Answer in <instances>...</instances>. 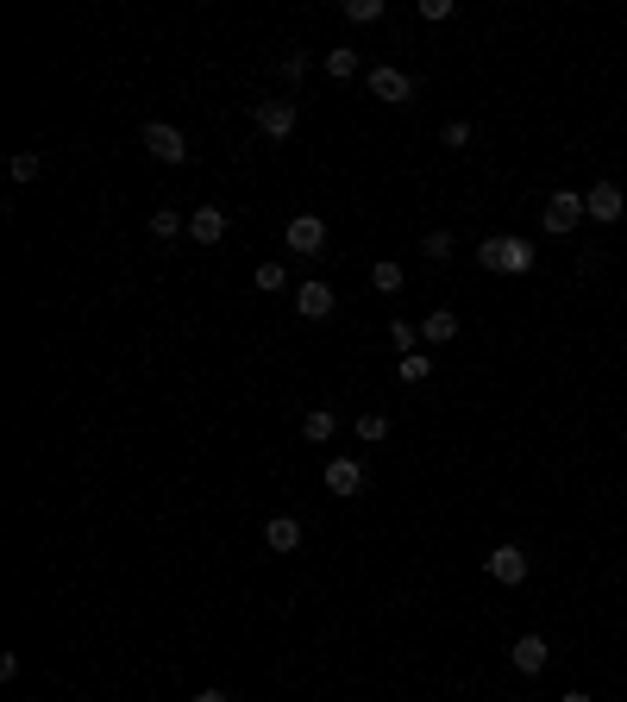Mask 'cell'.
Instances as JSON below:
<instances>
[{"label": "cell", "instance_id": "obj_1", "mask_svg": "<svg viewBox=\"0 0 627 702\" xmlns=\"http://www.w3.org/2000/svg\"><path fill=\"white\" fill-rule=\"evenodd\" d=\"M477 264H483V270H502V276H527V270H533V245L515 239V232H496V239L477 245Z\"/></svg>", "mask_w": 627, "mask_h": 702}, {"label": "cell", "instance_id": "obj_2", "mask_svg": "<svg viewBox=\"0 0 627 702\" xmlns=\"http://www.w3.org/2000/svg\"><path fill=\"white\" fill-rule=\"evenodd\" d=\"M577 220H584V195H577V189H552L546 207H540V226L552 232V239H565V232H577Z\"/></svg>", "mask_w": 627, "mask_h": 702}, {"label": "cell", "instance_id": "obj_3", "mask_svg": "<svg viewBox=\"0 0 627 702\" xmlns=\"http://www.w3.org/2000/svg\"><path fill=\"white\" fill-rule=\"evenodd\" d=\"M364 88L377 101H389V107H408L414 101V82H408V69H396V63H377V69H364Z\"/></svg>", "mask_w": 627, "mask_h": 702}, {"label": "cell", "instance_id": "obj_4", "mask_svg": "<svg viewBox=\"0 0 627 702\" xmlns=\"http://www.w3.org/2000/svg\"><path fill=\"white\" fill-rule=\"evenodd\" d=\"M138 138H145V151H151L157 163H189V138H182L170 120H151V126L138 132Z\"/></svg>", "mask_w": 627, "mask_h": 702}, {"label": "cell", "instance_id": "obj_5", "mask_svg": "<svg viewBox=\"0 0 627 702\" xmlns=\"http://www.w3.org/2000/svg\"><path fill=\"white\" fill-rule=\"evenodd\" d=\"M283 239H289L295 257H320V251H327V220H320V214H295Z\"/></svg>", "mask_w": 627, "mask_h": 702}, {"label": "cell", "instance_id": "obj_6", "mask_svg": "<svg viewBox=\"0 0 627 702\" xmlns=\"http://www.w3.org/2000/svg\"><path fill=\"white\" fill-rule=\"evenodd\" d=\"M483 571H490V583L515 590V583H527V552L521 546H496L490 558H483Z\"/></svg>", "mask_w": 627, "mask_h": 702}, {"label": "cell", "instance_id": "obj_7", "mask_svg": "<svg viewBox=\"0 0 627 702\" xmlns=\"http://www.w3.org/2000/svg\"><path fill=\"white\" fill-rule=\"evenodd\" d=\"M508 665H515L521 677H540V671L552 665V646H546L540 634H521L515 646H508Z\"/></svg>", "mask_w": 627, "mask_h": 702}, {"label": "cell", "instance_id": "obj_8", "mask_svg": "<svg viewBox=\"0 0 627 702\" xmlns=\"http://www.w3.org/2000/svg\"><path fill=\"white\" fill-rule=\"evenodd\" d=\"M333 308H339V295H333L327 283H301V289H295V314H301V320H327Z\"/></svg>", "mask_w": 627, "mask_h": 702}, {"label": "cell", "instance_id": "obj_9", "mask_svg": "<svg viewBox=\"0 0 627 702\" xmlns=\"http://www.w3.org/2000/svg\"><path fill=\"white\" fill-rule=\"evenodd\" d=\"M189 239L214 251L226 239V207H195V214H189Z\"/></svg>", "mask_w": 627, "mask_h": 702}, {"label": "cell", "instance_id": "obj_10", "mask_svg": "<svg viewBox=\"0 0 627 702\" xmlns=\"http://www.w3.org/2000/svg\"><path fill=\"white\" fill-rule=\"evenodd\" d=\"M327 489H333L339 502H352L358 489H364V464H358V458H333V464H327Z\"/></svg>", "mask_w": 627, "mask_h": 702}, {"label": "cell", "instance_id": "obj_11", "mask_svg": "<svg viewBox=\"0 0 627 702\" xmlns=\"http://www.w3.org/2000/svg\"><path fill=\"white\" fill-rule=\"evenodd\" d=\"M258 132L283 145V138L295 132V101H264V107H258Z\"/></svg>", "mask_w": 627, "mask_h": 702}, {"label": "cell", "instance_id": "obj_12", "mask_svg": "<svg viewBox=\"0 0 627 702\" xmlns=\"http://www.w3.org/2000/svg\"><path fill=\"white\" fill-rule=\"evenodd\" d=\"M621 207H627V195L615 189V182H596V189L584 195V214L590 220H621Z\"/></svg>", "mask_w": 627, "mask_h": 702}, {"label": "cell", "instance_id": "obj_13", "mask_svg": "<svg viewBox=\"0 0 627 702\" xmlns=\"http://www.w3.org/2000/svg\"><path fill=\"white\" fill-rule=\"evenodd\" d=\"M264 546L270 552H301V521L295 514H276V521L264 527Z\"/></svg>", "mask_w": 627, "mask_h": 702}, {"label": "cell", "instance_id": "obj_14", "mask_svg": "<svg viewBox=\"0 0 627 702\" xmlns=\"http://www.w3.org/2000/svg\"><path fill=\"white\" fill-rule=\"evenodd\" d=\"M421 339H427L433 351H439V345H452V339H458V314H452V308H433V314L421 320Z\"/></svg>", "mask_w": 627, "mask_h": 702}, {"label": "cell", "instance_id": "obj_15", "mask_svg": "<svg viewBox=\"0 0 627 702\" xmlns=\"http://www.w3.org/2000/svg\"><path fill=\"white\" fill-rule=\"evenodd\" d=\"M333 433H339V414H333V408H314V414H301V439H308V446H327Z\"/></svg>", "mask_w": 627, "mask_h": 702}, {"label": "cell", "instance_id": "obj_16", "mask_svg": "<svg viewBox=\"0 0 627 702\" xmlns=\"http://www.w3.org/2000/svg\"><path fill=\"white\" fill-rule=\"evenodd\" d=\"M402 283H408L402 264H389V257H383V264H370V289H377V295H402Z\"/></svg>", "mask_w": 627, "mask_h": 702}, {"label": "cell", "instance_id": "obj_17", "mask_svg": "<svg viewBox=\"0 0 627 702\" xmlns=\"http://www.w3.org/2000/svg\"><path fill=\"white\" fill-rule=\"evenodd\" d=\"M151 239H157V245L182 239V214H176V207H157V214H151Z\"/></svg>", "mask_w": 627, "mask_h": 702}, {"label": "cell", "instance_id": "obj_18", "mask_svg": "<svg viewBox=\"0 0 627 702\" xmlns=\"http://www.w3.org/2000/svg\"><path fill=\"white\" fill-rule=\"evenodd\" d=\"M358 439H364V446H383V439H389V414H383V408L358 414Z\"/></svg>", "mask_w": 627, "mask_h": 702}, {"label": "cell", "instance_id": "obj_19", "mask_svg": "<svg viewBox=\"0 0 627 702\" xmlns=\"http://www.w3.org/2000/svg\"><path fill=\"white\" fill-rule=\"evenodd\" d=\"M345 19H352V26H377V19H383V0H345Z\"/></svg>", "mask_w": 627, "mask_h": 702}, {"label": "cell", "instance_id": "obj_20", "mask_svg": "<svg viewBox=\"0 0 627 702\" xmlns=\"http://www.w3.org/2000/svg\"><path fill=\"white\" fill-rule=\"evenodd\" d=\"M320 63H327V76H333V82H345V76H358V51H327V57H320Z\"/></svg>", "mask_w": 627, "mask_h": 702}, {"label": "cell", "instance_id": "obj_21", "mask_svg": "<svg viewBox=\"0 0 627 702\" xmlns=\"http://www.w3.org/2000/svg\"><path fill=\"white\" fill-rule=\"evenodd\" d=\"M433 377V358H427V351H408V358H402V383H427Z\"/></svg>", "mask_w": 627, "mask_h": 702}, {"label": "cell", "instance_id": "obj_22", "mask_svg": "<svg viewBox=\"0 0 627 702\" xmlns=\"http://www.w3.org/2000/svg\"><path fill=\"white\" fill-rule=\"evenodd\" d=\"M421 251L433 257V264H446V257H452L458 245H452V232H446V226H439V232H427V239H421Z\"/></svg>", "mask_w": 627, "mask_h": 702}, {"label": "cell", "instance_id": "obj_23", "mask_svg": "<svg viewBox=\"0 0 627 702\" xmlns=\"http://www.w3.org/2000/svg\"><path fill=\"white\" fill-rule=\"evenodd\" d=\"M258 289H264V295H283V289H289V270H283V264H258Z\"/></svg>", "mask_w": 627, "mask_h": 702}, {"label": "cell", "instance_id": "obj_24", "mask_svg": "<svg viewBox=\"0 0 627 702\" xmlns=\"http://www.w3.org/2000/svg\"><path fill=\"white\" fill-rule=\"evenodd\" d=\"M38 170H44L38 151H19V157H13V182H38Z\"/></svg>", "mask_w": 627, "mask_h": 702}, {"label": "cell", "instance_id": "obj_25", "mask_svg": "<svg viewBox=\"0 0 627 702\" xmlns=\"http://www.w3.org/2000/svg\"><path fill=\"white\" fill-rule=\"evenodd\" d=\"M414 339H421V326H408V320H389V345H396V351H414Z\"/></svg>", "mask_w": 627, "mask_h": 702}, {"label": "cell", "instance_id": "obj_26", "mask_svg": "<svg viewBox=\"0 0 627 702\" xmlns=\"http://www.w3.org/2000/svg\"><path fill=\"white\" fill-rule=\"evenodd\" d=\"M276 76H283V82H289V88H295V82H301V76H308V57H301V51H289V57H283V63H276Z\"/></svg>", "mask_w": 627, "mask_h": 702}, {"label": "cell", "instance_id": "obj_27", "mask_svg": "<svg viewBox=\"0 0 627 702\" xmlns=\"http://www.w3.org/2000/svg\"><path fill=\"white\" fill-rule=\"evenodd\" d=\"M421 19H433V26H439V19H452V0H421Z\"/></svg>", "mask_w": 627, "mask_h": 702}, {"label": "cell", "instance_id": "obj_28", "mask_svg": "<svg viewBox=\"0 0 627 702\" xmlns=\"http://www.w3.org/2000/svg\"><path fill=\"white\" fill-rule=\"evenodd\" d=\"M446 145H452V151H464V145H471V126L452 120V126H446Z\"/></svg>", "mask_w": 627, "mask_h": 702}, {"label": "cell", "instance_id": "obj_29", "mask_svg": "<svg viewBox=\"0 0 627 702\" xmlns=\"http://www.w3.org/2000/svg\"><path fill=\"white\" fill-rule=\"evenodd\" d=\"M195 702H232V696H226L220 684H207V690H195Z\"/></svg>", "mask_w": 627, "mask_h": 702}, {"label": "cell", "instance_id": "obj_30", "mask_svg": "<svg viewBox=\"0 0 627 702\" xmlns=\"http://www.w3.org/2000/svg\"><path fill=\"white\" fill-rule=\"evenodd\" d=\"M559 702H590V690H565V696H559Z\"/></svg>", "mask_w": 627, "mask_h": 702}, {"label": "cell", "instance_id": "obj_31", "mask_svg": "<svg viewBox=\"0 0 627 702\" xmlns=\"http://www.w3.org/2000/svg\"><path fill=\"white\" fill-rule=\"evenodd\" d=\"M502 702H515V696H502Z\"/></svg>", "mask_w": 627, "mask_h": 702}, {"label": "cell", "instance_id": "obj_32", "mask_svg": "<svg viewBox=\"0 0 627 702\" xmlns=\"http://www.w3.org/2000/svg\"><path fill=\"white\" fill-rule=\"evenodd\" d=\"M32 702H38V696H32Z\"/></svg>", "mask_w": 627, "mask_h": 702}]
</instances>
